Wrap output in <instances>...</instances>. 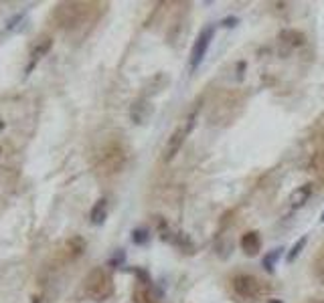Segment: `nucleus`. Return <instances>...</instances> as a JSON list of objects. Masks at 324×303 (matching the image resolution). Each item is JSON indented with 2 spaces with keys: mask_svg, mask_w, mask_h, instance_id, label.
I'll list each match as a JSON object with an SVG mask.
<instances>
[{
  "mask_svg": "<svg viewBox=\"0 0 324 303\" xmlns=\"http://www.w3.org/2000/svg\"><path fill=\"white\" fill-rule=\"evenodd\" d=\"M94 2H61V4H57L55 8V22L59 24V28H75L79 26L83 20L90 18L92 14V8Z\"/></svg>",
  "mask_w": 324,
  "mask_h": 303,
  "instance_id": "nucleus-1",
  "label": "nucleus"
},
{
  "mask_svg": "<svg viewBox=\"0 0 324 303\" xmlns=\"http://www.w3.org/2000/svg\"><path fill=\"white\" fill-rule=\"evenodd\" d=\"M83 293L94 301H106L108 297H111L113 281H111V275L108 273V269L96 267L87 273V277L83 281Z\"/></svg>",
  "mask_w": 324,
  "mask_h": 303,
  "instance_id": "nucleus-2",
  "label": "nucleus"
},
{
  "mask_svg": "<svg viewBox=\"0 0 324 303\" xmlns=\"http://www.w3.org/2000/svg\"><path fill=\"white\" fill-rule=\"evenodd\" d=\"M193 126H195V113L185 121L183 126H179V128H176V130L168 136V140H166V144H164V150H162V162H172V160L176 158V154H179V152L183 150V144H185L187 136L191 134Z\"/></svg>",
  "mask_w": 324,
  "mask_h": 303,
  "instance_id": "nucleus-3",
  "label": "nucleus"
},
{
  "mask_svg": "<svg viewBox=\"0 0 324 303\" xmlns=\"http://www.w3.org/2000/svg\"><path fill=\"white\" fill-rule=\"evenodd\" d=\"M126 164V150L122 148L120 142H109L102 152H100V166L104 168L102 172L106 174H115L120 172Z\"/></svg>",
  "mask_w": 324,
  "mask_h": 303,
  "instance_id": "nucleus-4",
  "label": "nucleus"
},
{
  "mask_svg": "<svg viewBox=\"0 0 324 303\" xmlns=\"http://www.w3.org/2000/svg\"><path fill=\"white\" fill-rule=\"evenodd\" d=\"M231 285H233V291L237 293L241 299H257L263 293V283L257 277L247 275V273H239V275H235Z\"/></svg>",
  "mask_w": 324,
  "mask_h": 303,
  "instance_id": "nucleus-5",
  "label": "nucleus"
},
{
  "mask_svg": "<svg viewBox=\"0 0 324 303\" xmlns=\"http://www.w3.org/2000/svg\"><path fill=\"white\" fill-rule=\"evenodd\" d=\"M213 37H215V28L213 26H205L201 33H199V37H197V41H195V45L191 49V57H189V67H191V71H195L203 63L205 55H207V51L211 47Z\"/></svg>",
  "mask_w": 324,
  "mask_h": 303,
  "instance_id": "nucleus-6",
  "label": "nucleus"
},
{
  "mask_svg": "<svg viewBox=\"0 0 324 303\" xmlns=\"http://www.w3.org/2000/svg\"><path fill=\"white\" fill-rule=\"evenodd\" d=\"M85 247H87V242H85L83 236H71L65 242V245H63V259L65 261H73V259L81 257L83 251H85Z\"/></svg>",
  "mask_w": 324,
  "mask_h": 303,
  "instance_id": "nucleus-7",
  "label": "nucleus"
},
{
  "mask_svg": "<svg viewBox=\"0 0 324 303\" xmlns=\"http://www.w3.org/2000/svg\"><path fill=\"white\" fill-rule=\"evenodd\" d=\"M148 115H152V105L148 103V99H146V97H140L138 101L132 103L130 117H132L134 124H144V121L148 119Z\"/></svg>",
  "mask_w": 324,
  "mask_h": 303,
  "instance_id": "nucleus-8",
  "label": "nucleus"
},
{
  "mask_svg": "<svg viewBox=\"0 0 324 303\" xmlns=\"http://www.w3.org/2000/svg\"><path fill=\"white\" fill-rule=\"evenodd\" d=\"M51 47H53V39H51L49 35H41V37H39V41L35 43L33 53H31V63H28V67H26V73H28V71H31V69L37 65V61H39L43 55H47V53L51 51Z\"/></svg>",
  "mask_w": 324,
  "mask_h": 303,
  "instance_id": "nucleus-9",
  "label": "nucleus"
},
{
  "mask_svg": "<svg viewBox=\"0 0 324 303\" xmlns=\"http://www.w3.org/2000/svg\"><path fill=\"white\" fill-rule=\"evenodd\" d=\"M241 249H243L245 255L255 257L259 253V249H261V236H259V232H255V230L245 232L241 236Z\"/></svg>",
  "mask_w": 324,
  "mask_h": 303,
  "instance_id": "nucleus-10",
  "label": "nucleus"
},
{
  "mask_svg": "<svg viewBox=\"0 0 324 303\" xmlns=\"http://www.w3.org/2000/svg\"><path fill=\"white\" fill-rule=\"evenodd\" d=\"M310 196H312V184H302V186H298L296 190L292 192L290 204H292L294 208H300V206H304V204L310 200Z\"/></svg>",
  "mask_w": 324,
  "mask_h": 303,
  "instance_id": "nucleus-11",
  "label": "nucleus"
},
{
  "mask_svg": "<svg viewBox=\"0 0 324 303\" xmlns=\"http://www.w3.org/2000/svg\"><path fill=\"white\" fill-rule=\"evenodd\" d=\"M90 219H92V223L94 225H104L106 223V219H108V200H98L96 204H94V208H92V212H90Z\"/></svg>",
  "mask_w": 324,
  "mask_h": 303,
  "instance_id": "nucleus-12",
  "label": "nucleus"
},
{
  "mask_svg": "<svg viewBox=\"0 0 324 303\" xmlns=\"http://www.w3.org/2000/svg\"><path fill=\"white\" fill-rule=\"evenodd\" d=\"M282 43H288L290 47H300L304 45V35L298 33V30H284V33L280 35Z\"/></svg>",
  "mask_w": 324,
  "mask_h": 303,
  "instance_id": "nucleus-13",
  "label": "nucleus"
},
{
  "mask_svg": "<svg viewBox=\"0 0 324 303\" xmlns=\"http://www.w3.org/2000/svg\"><path fill=\"white\" fill-rule=\"evenodd\" d=\"M134 301H136V303H160V299L154 297L146 287H136V291H134Z\"/></svg>",
  "mask_w": 324,
  "mask_h": 303,
  "instance_id": "nucleus-14",
  "label": "nucleus"
},
{
  "mask_svg": "<svg viewBox=\"0 0 324 303\" xmlns=\"http://www.w3.org/2000/svg\"><path fill=\"white\" fill-rule=\"evenodd\" d=\"M306 242H308V238L306 236H300L296 242H294V245H292V249H290V253H288V263H294V261H296L298 257H300V253L304 251V247H306Z\"/></svg>",
  "mask_w": 324,
  "mask_h": 303,
  "instance_id": "nucleus-15",
  "label": "nucleus"
},
{
  "mask_svg": "<svg viewBox=\"0 0 324 303\" xmlns=\"http://www.w3.org/2000/svg\"><path fill=\"white\" fill-rule=\"evenodd\" d=\"M132 240H134V245H146V242L150 240V230L148 228H134L132 230Z\"/></svg>",
  "mask_w": 324,
  "mask_h": 303,
  "instance_id": "nucleus-16",
  "label": "nucleus"
},
{
  "mask_svg": "<svg viewBox=\"0 0 324 303\" xmlns=\"http://www.w3.org/2000/svg\"><path fill=\"white\" fill-rule=\"evenodd\" d=\"M280 253H282V249H274V251H270L268 255H263V267H266V271H274V267H276V261L280 259Z\"/></svg>",
  "mask_w": 324,
  "mask_h": 303,
  "instance_id": "nucleus-17",
  "label": "nucleus"
},
{
  "mask_svg": "<svg viewBox=\"0 0 324 303\" xmlns=\"http://www.w3.org/2000/svg\"><path fill=\"white\" fill-rule=\"evenodd\" d=\"M314 275H316V279L320 281V283H324V251L316 257V261H314Z\"/></svg>",
  "mask_w": 324,
  "mask_h": 303,
  "instance_id": "nucleus-18",
  "label": "nucleus"
},
{
  "mask_svg": "<svg viewBox=\"0 0 324 303\" xmlns=\"http://www.w3.org/2000/svg\"><path fill=\"white\" fill-rule=\"evenodd\" d=\"M134 273L140 277V281H142L144 285H148V283H150V277H148V273H146V271H142V269H134Z\"/></svg>",
  "mask_w": 324,
  "mask_h": 303,
  "instance_id": "nucleus-19",
  "label": "nucleus"
},
{
  "mask_svg": "<svg viewBox=\"0 0 324 303\" xmlns=\"http://www.w3.org/2000/svg\"><path fill=\"white\" fill-rule=\"evenodd\" d=\"M237 22H239V18H237V16H227V18H225L221 24H223L225 28H229V26H237Z\"/></svg>",
  "mask_w": 324,
  "mask_h": 303,
  "instance_id": "nucleus-20",
  "label": "nucleus"
},
{
  "mask_svg": "<svg viewBox=\"0 0 324 303\" xmlns=\"http://www.w3.org/2000/svg\"><path fill=\"white\" fill-rule=\"evenodd\" d=\"M122 263H124V253H122V251L117 253L115 257H111V261H109V265H111V267H115V265H122Z\"/></svg>",
  "mask_w": 324,
  "mask_h": 303,
  "instance_id": "nucleus-21",
  "label": "nucleus"
},
{
  "mask_svg": "<svg viewBox=\"0 0 324 303\" xmlns=\"http://www.w3.org/2000/svg\"><path fill=\"white\" fill-rule=\"evenodd\" d=\"M4 128H6V124H4V119H2V117H0V132H2Z\"/></svg>",
  "mask_w": 324,
  "mask_h": 303,
  "instance_id": "nucleus-22",
  "label": "nucleus"
},
{
  "mask_svg": "<svg viewBox=\"0 0 324 303\" xmlns=\"http://www.w3.org/2000/svg\"><path fill=\"white\" fill-rule=\"evenodd\" d=\"M268 303H282V301H280V299H270Z\"/></svg>",
  "mask_w": 324,
  "mask_h": 303,
  "instance_id": "nucleus-23",
  "label": "nucleus"
},
{
  "mask_svg": "<svg viewBox=\"0 0 324 303\" xmlns=\"http://www.w3.org/2000/svg\"><path fill=\"white\" fill-rule=\"evenodd\" d=\"M320 221H322V223H324V212H322V217H320Z\"/></svg>",
  "mask_w": 324,
  "mask_h": 303,
  "instance_id": "nucleus-24",
  "label": "nucleus"
},
{
  "mask_svg": "<svg viewBox=\"0 0 324 303\" xmlns=\"http://www.w3.org/2000/svg\"><path fill=\"white\" fill-rule=\"evenodd\" d=\"M0 154H2V148H0Z\"/></svg>",
  "mask_w": 324,
  "mask_h": 303,
  "instance_id": "nucleus-25",
  "label": "nucleus"
}]
</instances>
